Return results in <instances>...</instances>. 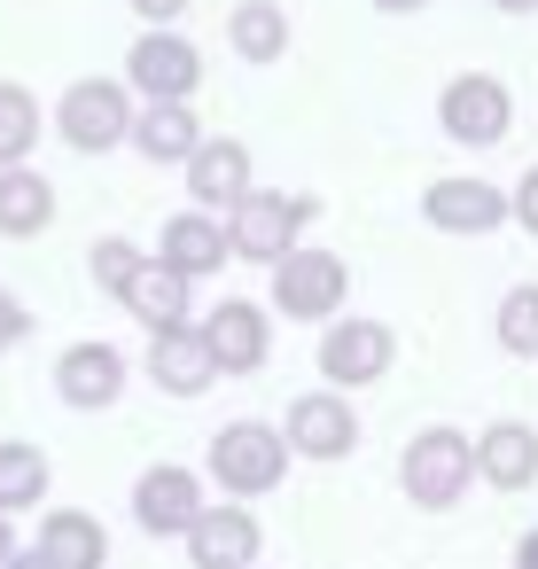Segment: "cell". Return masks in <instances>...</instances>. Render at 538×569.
<instances>
[{"label": "cell", "mask_w": 538, "mask_h": 569, "mask_svg": "<svg viewBox=\"0 0 538 569\" xmlns=\"http://www.w3.org/2000/svg\"><path fill=\"white\" fill-rule=\"evenodd\" d=\"M398 483H406V499L414 507H429V515H445V507H460L468 499V483H476V437L468 429H414L406 437V460H398Z\"/></svg>", "instance_id": "6da1fadb"}, {"label": "cell", "mask_w": 538, "mask_h": 569, "mask_svg": "<svg viewBox=\"0 0 538 569\" xmlns=\"http://www.w3.org/2000/svg\"><path fill=\"white\" fill-rule=\"evenodd\" d=\"M320 219V196H289V188H250L235 211H227V242H235V258H250V266H273V258H289L297 242H305V227Z\"/></svg>", "instance_id": "7a4b0ae2"}, {"label": "cell", "mask_w": 538, "mask_h": 569, "mask_svg": "<svg viewBox=\"0 0 538 569\" xmlns=\"http://www.w3.org/2000/svg\"><path fill=\"white\" fill-rule=\"evenodd\" d=\"M281 476H289V437L273 421H227L211 437V483L227 499H266L281 491Z\"/></svg>", "instance_id": "3957f363"}, {"label": "cell", "mask_w": 538, "mask_h": 569, "mask_svg": "<svg viewBox=\"0 0 538 569\" xmlns=\"http://www.w3.org/2000/svg\"><path fill=\"white\" fill-rule=\"evenodd\" d=\"M56 133L79 157H102L118 141H133V87L126 79H71L56 102Z\"/></svg>", "instance_id": "277c9868"}, {"label": "cell", "mask_w": 538, "mask_h": 569, "mask_svg": "<svg viewBox=\"0 0 538 569\" xmlns=\"http://www.w3.org/2000/svg\"><path fill=\"white\" fill-rule=\"evenodd\" d=\"M126 87H133L141 102H196V87H203L196 40L172 32V24H149V32L126 48Z\"/></svg>", "instance_id": "5b68a950"}, {"label": "cell", "mask_w": 538, "mask_h": 569, "mask_svg": "<svg viewBox=\"0 0 538 569\" xmlns=\"http://www.w3.org/2000/svg\"><path fill=\"white\" fill-rule=\"evenodd\" d=\"M343 297H351V266L336 250H305L297 242L289 258H273V312L281 320H336Z\"/></svg>", "instance_id": "8992f818"}, {"label": "cell", "mask_w": 538, "mask_h": 569, "mask_svg": "<svg viewBox=\"0 0 538 569\" xmlns=\"http://www.w3.org/2000/svg\"><path fill=\"white\" fill-rule=\"evenodd\" d=\"M437 126H445V141H460V149H499L507 126H515V94H507L491 71H460V79H445V94H437Z\"/></svg>", "instance_id": "52a82bcc"}, {"label": "cell", "mask_w": 538, "mask_h": 569, "mask_svg": "<svg viewBox=\"0 0 538 569\" xmlns=\"http://www.w3.org/2000/svg\"><path fill=\"white\" fill-rule=\"evenodd\" d=\"M390 359H398V336H390L382 320H336V328L320 336V382H336V390L382 382Z\"/></svg>", "instance_id": "ba28073f"}, {"label": "cell", "mask_w": 538, "mask_h": 569, "mask_svg": "<svg viewBox=\"0 0 538 569\" xmlns=\"http://www.w3.org/2000/svg\"><path fill=\"white\" fill-rule=\"evenodd\" d=\"M281 437H289V452H305V460H343V452H359V413H351V398L328 382V390L289 398Z\"/></svg>", "instance_id": "9c48e42d"}, {"label": "cell", "mask_w": 538, "mask_h": 569, "mask_svg": "<svg viewBox=\"0 0 538 569\" xmlns=\"http://www.w3.org/2000/svg\"><path fill=\"white\" fill-rule=\"evenodd\" d=\"M203 507H211V499H203V476L180 468V460H157V468H141V483H133V515H141L149 538H188V522H196Z\"/></svg>", "instance_id": "30bf717a"}, {"label": "cell", "mask_w": 538, "mask_h": 569, "mask_svg": "<svg viewBox=\"0 0 538 569\" xmlns=\"http://www.w3.org/2000/svg\"><path fill=\"white\" fill-rule=\"evenodd\" d=\"M421 219L437 234H499L515 219V203L491 188V180H429L421 188Z\"/></svg>", "instance_id": "8fae6325"}, {"label": "cell", "mask_w": 538, "mask_h": 569, "mask_svg": "<svg viewBox=\"0 0 538 569\" xmlns=\"http://www.w3.org/2000/svg\"><path fill=\"white\" fill-rule=\"evenodd\" d=\"M203 343H211L219 375H258V367L273 359L266 305H250V297H227V305H211V312H203Z\"/></svg>", "instance_id": "7c38bea8"}, {"label": "cell", "mask_w": 538, "mask_h": 569, "mask_svg": "<svg viewBox=\"0 0 538 569\" xmlns=\"http://www.w3.org/2000/svg\"><path fill=\"white\" fill-rule=\"evenodd\" d=\"M180 172H188V203H196V211H235V203L258 188L250 141H196V157H188Z\"/></svg>", "instance_id": "4fadbf2b"}, {"label": "cell", "mask_w": 538, "mask_h": 569, "mask_svg": "<svg viewBox=\"0 0 538 569\" xmlns=\"http://www.w3.org/2000/svg\"><path fill=\"white\" fill-rule=\"evenodd\" d=\"M149 382L165 390V398H203L211 382H219V359H211V343H203V328H149Z\"/></svg>", "instance_id": "5bb4252c"}, {"label": "cell", "mask_w": 538, "mask_h": 569, "mask_svg": "<svg viewBox=\"0 0 538 569\" xmlns=\"http://www.w3.org/2000/svg\"><path fill=\"white\" fill-rule=\"evenodd\" d=\"M258 546H266V530H258V515H250L242 499L203 507V515L188 522V561H196V569H250Z\"/></svg>", "instance_id": "9a60e30c"}, {"label": "cell", "mask_w": 538, "mask_h": 569, "mask_svg": "<svg viewBox=\"0 0 538 569\" xmlns=\"http://www.w3.org/2000/svg\"><path fill=\"white\" fill-rule=\"evenodd\" d=\"M56 390H63V406H79V413L118 406V390H126V351H118V343H71V351L56 359Z\"/></svg>", "instance_id": "2e32d148"}, {"label": "cell", "mask_w": 538, "mask_h": 569, "mask_svg": "<svg viewBox=\"0 0 538 569\" xmlns=\"http://www.w3.org/2000/svg\"><path fill=\"white\" fill-rule=\"evenodd\" d=\"M476 476L491 491H530L538 483V429L530 421H491L476 429Z\"/></svg>", "instance_id": "e0dca14e"}, {"label": "cell", "mask_w": 538, "mask_h": 569, "mask_svg": "<svg viewBox=\"0 0 538 569\" xmlns=\"http://www.w3.org/2000/svg\"><path fill=\"white\" fill-rule=\"evenodd\" d=\"M157 258H165V266H180L188 281L219 273V266L235 258V242H227V219H219V211H180V219H165V242H157Z\"/></svg>", "instance_id": "ac0fdd59"}, {"label": "cell", "mask_w": 538, "mask_h": 569, "mask_svg": "<svg viewBox=\"0 0 538 569\" xmlns=\"http://www.w3.org/2000/svg\"><path fill=\"white\" fill-rule=\"evenodd\" d=\"M48 227H56V188H48V172L0 164V234H9V242H32V234H48Z\"/></svg>", "instance_id": "d6986e66"}, {"label": "cell", "mask_w": 538, "mask_h": 569, "mask_svg": "<svg viewBox=\"0 0 538 569\" xmlns=\"http://www.w3.org/2000/svg\"><path fill=\"white\" fill-rule=\"evenodd\" d=\"M188 289H196V281H188L180 266L141 258V273L126 281V297H118V305H126L141 328H180V320H188Z\"/></svg>", "instance_id": "ffe728a7"}, {"label": "cell", "mask_w": 538, "mask_h": 569, "mask_svg": "<svg viewBox=\"0 0 538 569\" xmlns=\"http://www.w3.org/2000/svg\"><path fill=\"white\" fill-rule=\"evenodd\" d=\"M196 141H203V126H196L188 102H149V110H133V149H141L149 164H188Z\"/></svg>", "instance_id": "44dd1931"}, {"label": "cell", "mask_w": 538, "mask_h": 569, "mask_svg": "<svg viewBox=\"0 0 538 569\" xmlns=\"http://www.w3.org/2000/svg\"><path fill=\"white\" fill-rule=\"evenodd\" d=\"M40 553H48L56 569H102V561H110V538H102L94 515L63 507V515H40Z\"/></svg>", "instance_id": "7402d4cb"}, {"label": "cell", "mask_w": 538, "mask_h": 569, "mask_svg": "<svg viewBox=\"0 0 538 569\" xmlns=\"http://www.w3.org/2000/svg\"><path fill=\"white\" fill-rule=\"evenodd\" d=\"M227 48L242 63H281L289 56V9H273V0H242V9L227 17Z\"/></svg>", "instance_id": "603a6c76"}, {"label": "cell", "mask_w": 538, "mask_h": 569, "mask_svg": "<svg viewBox=\"0 0 538 569\" xmlns=\"http://www.w3.org/2000/svg\"><path fill=\"white\" fill-rule=\"evenodd\" d=\"M40 499H48V452L9 437L0 445V507L17 515V507H40Z\"/></svg>", "instance_id": "cb8c5ba5"}, {"label": "cell", "mask_w": 538, "mask_h": 569, "mask_svg": "<svg viewBox=\"0 0 538 569\" xmlns=\"http://www.w3.org/2000/svg\"><path fill=\"white\" fill-rule=\"evenodd\" d=\"M32 149H40V102L17 79H0V164H32Z\"/></svg>", "instance_id": "d4e9b609"}, {"label": "cell", "mask_w": 538, "mask_h": 569, "mask_svg": "<svg viewBox=\"0 0 538 569\" xmlns=\"http://www.w3.org/2000/svg\"><path fill=\"white\" fill-rule=\"evenodd\" d=\"M491 328H499V351L538 359V281L507 289V297H499V312H491Z\"/></svg>", "instance_id": "484cf974"}, {"label": "cell", "mask_w": 538, "mask_h": 569, "mask_svg": "<svg viewBox=\"0 0 538 569\" xmlns=\"http://www.w3.org/2000/svg\"><path fill=\"white\" fill-rule=\"evenodd\" d=\"M141 242H126V234H102L94 250H87V266H94V289H110V297H126V281L141 273Z\"/></svg>", "instance_id": "4316f807"}, {"label": "cell", "mask_w": 538, "mask_h": 569, "mask_svg": "<svg viewBox=\"0 0 538 569\" xmlns=\"http://www.w3.org/2000/svg\"><path fill=\"white\" fill-rule=\"evenodd\" d=\"M507 203H515V227H522V234H538V164L515 180V196H507Z\"/></svg>", "instance_id": "83f0119b"}, {"label": "cell", "mask_w": 538, "mask_h": 569, "mask_svg": "<svg viewBox=\"0 0 538 569\" xmlns=\"http://www.w3.org/2000/svg\"><path fill=\"white\" fill-rule=\"evenodd\" d=\"M24 328H32V312H24V305H17L9 289H0V351H9V343H17Z\"/></svg>", "instance_id": "f1b7e54d"}, {"label": "cell", "mask_w": 538, "mask_h": 569, "mask_svg": "<svg viewBox=\"0 0 538 569\" xmlns=\"http://www.w3.org/2000/svg\"><path fill=\"white\" fill-rule=\"evenodd\" d=\"M126 9H133L141 24H172V17H188V0H126Z\"/></svg>", "instance_id": "f546056e"}, {"label": "cell", "mask_w": 538, "mask_h": 569, "mask_svg": "<svg viewBox=\"0 0 538 569\" xmlns=\"http://www.w3.org/2000/svg\"><path fill=\"white\" fill-rule=\"evenodd\" d=\"M0 569H56V561H48L40 546H17V553H9V561H0Z\"/></svg>", "instance_id": "4dcf8cb0"}, {"label": "cell", "mask_w": 538, "mask_h": 569, "mask_svg": "<svg viewBox=\"0 0 538 569\" xmlns=\"http://www.w3.org/2000/svg\"><path fill=\"white\" fill-rule=\"evenodd\" d=\"M515 569H538V530H522V546H515Z\"/></svg>", "instance_id": "1f68e13d"}, {"label": "cell", "mask_w": 538, "mask_h": 569, "mask_svg": "<svg viewBox=\"0 0 538 569\" xmlns=\"http://www.w3.org/2000/svg\"><path fill=\"white\" fill-rule=\"evenodd\" d=\"M375 9H390V17H414V9H429V0H375Z\"/></svg>", "instance_id": "d6a6232c"}, {"label": "cell", "mask_w": 538, "mask_h": 569, "mask_svg": "<svg viewBox=\"0 0 538 569\" xmlns=\"http://www.w3.org/2000/svg\"><path fill=\"white\" fill-rule=\"evenodd\" d=\"M491 9H507V17H538V0H491Z\"/></svg>", "instance_id": "836d02e7"}, {"label": "cell", "mask_w": 538, "mask_h": 569, "mask_svg": "<svg viewBox=\"0 0 538 569\" xmlns=\"http://www.w3.org/2000/svg\"><path fill=\"white\" fill-rule=\"evenodd\" d=\"M17 553V538H9V507H0V561H9Z\"/></svg>", "instance_id": "e575fe53"}, {"label": "cell", "mask_w": 538, "mask_h": 569, "mask_svg": "<svg viewBox=\"0 0 538 569\" xmlns=\"http://www.w3.org/2000/svg\"><path fill=\"white\" fill-rule=\"evenodd\" d=\"M250 569H258V561H250Z\"/></svg>", "instance_id": "d590c367"}]
</instances>
